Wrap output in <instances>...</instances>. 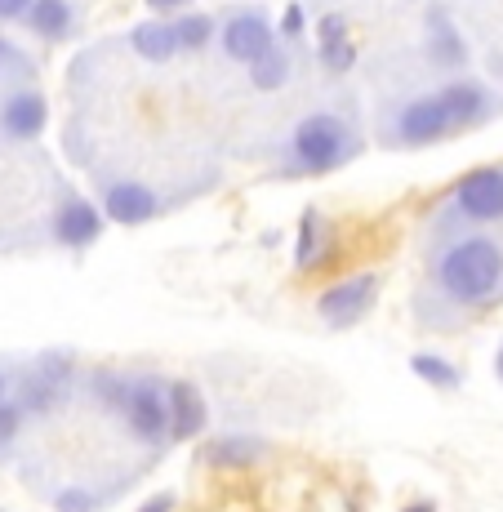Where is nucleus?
<instances>
[{"instance_id":"f257e3e1","label":"nucleus","mask_w":503,"mask_h":512,"mask_svg":"<svg viewBox=\"0 0 503 512\" xmlns=\"http://www.w3.org/2000/svg\"><path fill=\"white\" fill-rule=\"evenodd\" d=\"M437 290L459 308H481L503 290V245L495 236H459L437 259Z\"/></svg>"},{"instance_id":"f03ea898","label":"nucleus","mask_w":503,"mask_h":512,"mask_svg":"<svg viewBox=\"0 0 503 512\" xmlns=\"http://www.w3.org/2000/svg\"><path fill=\"white\" fill-rule=\"evenodd\" d=\"M352 152H357L352 125L334 112L303 116L290 134V165L299 174H330V170H339V165H348Z\"/></svg>"},{"instance_id":"7ed1b4c3","label":"nucleus","mask_w":503,"mask_h":512,"mask_svg":"<svg viewBox=\"0 0 503 512\" xmlns=\"http://www.w3.org/2000/svg\"><path fill=\"white\" fill-rule=\"evenodd\" d=\"M121 383V379H116ZM112 401L121 406V415L130 419V428L138 437L156 441L170 432V406H165V388H156V383L147 379H134V383H121V388H112Z\"/></svg>"},{"instance_id":"20e7f679","label":"nucleus","mask_w":503,"mask_h":512,"mask_svg":"<svg viewBox=\"0 0 503 512\" xmlns=\"http://www.w3.org/2000/svg\"><path fill=\"white\" fill-rule=\"evenodd\" d=\"M455 210L472 223H499L503 219V165H481L463 174L455 187Z\"/></svg>"},{"instance_id":"39448f33","label":"nucleus","mask_w":503,"mask_h":512,"mask_svg":"<svg viewBox=\"0 0 503 512\" xmlns=\"http://www.w3.org/2000/svg\"><path fill=\"white\" fill-rule=\"evenodd\" d=\"M374 294H379V277H374V272H357V277H343L339 285L321 290L317 312L330 326H352V321H361L370 312Z\"/></svg>"},{"instance_id":"423d86ee","label":"nucleus","mask_w":503,"mask_h":512,"mask_svg":"<svg viewBox=\"0 0 503 512\" xmlns=\"http://www.w3.org/2000/svg\"><path fill=\"white\" fill-rule=\"evenodd\" d=\"M219 45L232 63L250 67L254 58H263L276 45V27L268 23V14H259V9H241V14H232L228 23H223Z\"/></svg>"},{"instance_id":"0eeeda50","label":"nucleus","mask_w":503,"mask_h":512,"mask_svg":"<svg viewBox=\"0 0 503 512\" xmlns=\"http://www.w3.org/2000/svg\"><path fill=\"white\" fill-rule=\"evenodd\" d=\"M392 139L406 143V147H423V143H437V139H450V121H446V107H441L437 94H423V98H410L406 107L397 112V125H392Z\"/></svg>"},{"instance_id":"6e6552de","label":"nucleus","mask_w":503,"mask_h":512,"mask_svg":"<svg viewBox=\"0 0 503 512\" xmlns=\"http://www.w3.org/2000/svg\"><path fill=\"white\" fill-rule=\"evenodd\" d=\"M49 232H54V241L67 245V250L94 245L98 236H103V210L90 205L85 196H67V201L54 210V223H49Z\"/></svg>"},{"instance_id":"1a4fd4ad","label":"nucleus","mask_w":503,"mask_h":512,"mask_svg":"<svg viewBox=\"0 0 503 512\" xmlns=\"http://www.w3.org/2000/svg\"><path fill=\"white\" fill-rule=\"evenodd\" d=\"M45 121H49V107H45L41 90H14L0 103V134L14 143L36 139V134L45 130Z\"/></svg>"},{"instance_id":"9d476101","label":"nucleus","mask_w":503,"mask_h":512,"mask_svg":"<svg viewBox=\"0 0 503 512\" xmlns=\"http://www.w3.org/2000/svg\"><path fill=\"white\" fill-rule=\"evenodd\" d=\"M103 214L121 228H138L156 214V192L147 183H134V179H121V183H107L103 192Z\"/></svg>"},{"instance_id":"9b49d317","label":"nucleus","mask_w":503,"mask_h":512,"mask_svg":"<svg viewBox=\"0 0 503 512\" xmlns=\"http://www.w3.org/2000/svg\"><path fill=\"white\" fill-rule=\"evenodd\" d=\"M165 406H170V437L179 441H192L196 432H205V419H210V410H205V397L196 383H170L165 388Z\"/></svg>"},{"instance_id":"f8f14e48","label":"nucleus","mask_w":503,"mask_h":512,"mask_svg":"<svg viewBox=\"0 0 503 512\" xmlns=\"http://www.w3.org/2000/svg\"><path fill=\"white\" fill-rule=\"evenodd\" d=\"M437 98H441V107H446L450 130H468V125H477L481 116L490 112V94H486V85H477V81H455V85H446V90H437Z\"/></svg>"},{"instance_id":"ddd939ff","label":"nucleus","mask_w":503,"mask_h":512,"mask_svg":"<svg viewBox=\"0 0 503 512\" xmlns=\"http://www.w3.org/2000/svg\"><path fill=\"white\" fill-rule=\"evenodd\" d=\"M130 45L143 63H170L179 54V41H174V27L165 18H143V23L130 32Z\"/></svg>"},{"instance_id":"4468645a","label":"nucleus","mask_w":503,"mask_h":512,"mask_svg":"<svg viewBox=\"0 0 503 512\" xmlns=\"http://www.w3.org/2000/svg\"><path fill=\"white\" fill-rule=\"evenodd\" d=\"M321 63L330 67V72H348V67L357 63V45H352V36H348V18H339V14L321 18Z\"/></svg>"},{"instance_id":"2eb2a0df","label":"nucleus","mask_w":503,"mask_h":512,"mask_svg":"<svg viewBox=\"0 0 503 512\" xmlns=\"http://www.w3.org/2000/svg\"><path fill=\"white\" fill-rule=\"evenodd\" d=\"M428 58H432V67H463L468 63V49H463L455 23H450L446 14L428 18Z\"/></svg>"},{"instance_id":"dca6fc26","label":"nucleus","mask_w":503,"mask_h":512,"mask_svg":"<svg viewBox=\"0 0 503 512\" xmlns=\"http://www.w3.org/2000/svg\"><path fill=\"white\" fill-rule=\"evenodd\" d=\"M23 18L41 41H63V36L72 32V5H67V0H32Z\"/></svg>"},{"instance_id":"f3484780","label":"nucleus","mask_w":503,"mask_h":512,"mask_svg":"<svg viewBox=\"0 0 503 512\" xmlns=\"http://www.w3.org/2000/svg\"><path fill=\"white\" fill-rule=\"evenodd\" d=\"M250 81H254V90H281L285 81H290V54H285V49H268V54L263 58H254L250 63Z\"/></svg>"},{"instance_id":"a211bd4d","label":"nucleus","mask_w":503,"mask_h":512,"mask_svg":"<svg viewBox=\"0 0 503 512\" xmlns=\"http://www.w3.org/2000/svg\"><path fill=\"white\" fill-rule=\"evenodd\" d=\"M410 370L419 374L423 383H432V388H459V370L450 366L446 357H437V352H414Z\"/></svg>"},{"instance_id":"6ab92c4d","label":"nucleus","mask_w":503,"mask_h":512,"mask_svg":"<svg viewBox=\"0 0 503 512\" xmlns=\"http://www.w3.org/2000/svg\"><path fill=\"white\" fill-rule=\"evenodd\" d=\"M170 27H174L179 49H205L214 41V18L210 14H179Z\"/></svg>"},{"instance_id":"aec40b11","label":"nucleus","mask_w":503,"mask_h":512,"mask_svg":"<svg viewBox=\"0 0 503 512\" xmlns=\"http://www.w3.org/2000/svg\"><path fill=\"white\" fill-rule=\"evenodd\" d=\"M321 250H325L321 214H317V210H308V214H303V223H299V245H294V263H299V268H312Z\"/></svg>"},{"instance_id":"412c9836","label":"nucleus","mask_w":503,"mask_h":512,"mask_svg":"<svg viewBox=\"0 0 503 512\" xmlns=\"http://www.w3.org/2000/svg\"><path fill=\"white\" fill-rule=\"evenodd\" d=\"M18 428H23V410H18V406H5V401H0V446H5V441H14Z\"/></svg>"},{"instance_id":"4be33fe9","label":"nucleus","mask_w":503,"mask_h":512,"mask_svg":"<svg viewBox=\"0 0 503 512\" xmlns=\"http://www.w3.org/2000/svg\"><path fill=\"white\" fill-rule=\"evenodd\" d=\"M54 504H58V512H94V495H85V490H63Z\"/></svg>"},{"instance_id":"5701e85b","label":"nucleus","mask_w":503,"mask_h":512,"mask_svg":"<svg viewBox=\"0 0 503 512\" xmlns=\"http://www.w3.org/2000/svg\"><path fill=\"white\" fill-rule=\"evenodd\" d=\"M250 455H254V446H245V441H219V446L210 450L214 464H219V459L223 464H228V459H250Z\"/></svg>"},{"instance_id":"b1692460","label":"nucleus","mask_w":503,"mask_h":512,"mask_svg":"<svg viewBox=\"0 0 503 512\" xmlns=\"http://www.w3.org/2000/svg\"><path fill=\"white\" fill-rule=\"evenodd\" d=\"M276 32L290 36V41H294V36H303V5H290V9H285V14H281V27H276Z\"/></svg>"},{"instance_id":"393cba45","label":"nucleus","mask_w":503,"mask_h":512,"mask_svg":"<svg viewBox=\"0 0 503 512\" xmlns=\"http://www.w3.org/2000/svg\"><path fill=\"white\" fill-rule=\"evenodd\" d=\"M27 5H32V0H0V23H14V18H23Z\"/></svg>"},{"instance_id":"a878e982","label":"nucleus","mask_w":503,"mask_h":512,"mask_svg":"<svg viewBox=\"0 0 503 512\" xmlns=\"http://www.w3.org/2000/svg\"><path fill=\"white\" fill-rule=\"evenodd\" d=\"M138 512H174V495H156L152 504H143Z\"/></svg>"},{"instance_id":"bb28decb","label":"nucleus","mask_w":503,"mask_h":512,"mask_svg":"<svg viewBox=\"0 0 503 512\" xmlns=\"http://www.w3.org/2000/svg\"><path fill=\"white\" fill-rule=\"evenodd\" d=\"M147 5H152V9H161V14H170V9H183L187 0H147Z\"/></svg>"},{"instance_id":"cd10ccee","label":"nucleus","mask_w":503,"mask_h":512,"mask_svg":"<svg viewBox=\"0 0 503 512\" xmlns=\"http://www.w3.org/2000/svg\"><path fill=\"white\" fill-rule=\"evenodd\" d=\"M406 512H437V504H428V499H419V504H410Z\"/></svg>"},{"instance_id":"c85d7f7f","label":"nucleus","mask_w":503,"mask_h":512,"mask_svg":"<svg viewBox=\"0 0 503 512\" xmlns=\"http://www.w3.org/2000/svg\"><path fill=\"white\" fill-rule=\"evenodd\" d=\"M5 392H9V383H5V374H0V401H5Z\"/></svg>"},{"instance_id":"c756f323","label":"nucleus","mask_w":503,"mask_h":512,"mask_svg":"<svg viewBox=\"0 0 503 512\" xmlns=\"http://www.w3.org/2000/svg\"><path fill=\"white\" fill-rule=\"evenodd\" d=\"M495 370H499V379H503V348H499V361H495Z\"/></svg>"},{"instance_id":"7c9ffc66","label":"nucleus","mask_w":503,"mask_h":512,"mask_svg":"<svg viewBox=\"0 0 503 512\" xmlns=\"http://www.w3.org/2000/svg\"><path fill=\"white\" fill-rule=\"evenodd\" d=\"M0 54H5V49H0Z\"/></svg>"}]
</instances>
